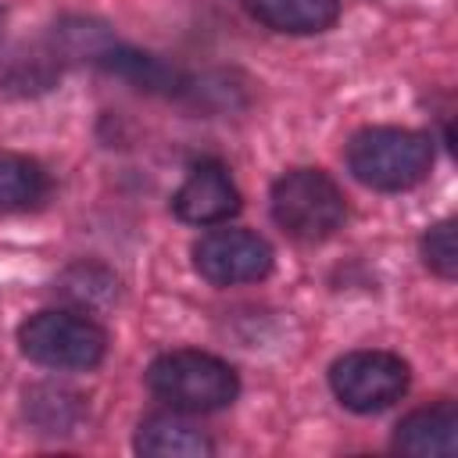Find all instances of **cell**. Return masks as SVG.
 Segmentation results:
<instances>
[{
  "instance_id": "obj_14",
  "label": "cell",
  "mask_w": 458,
  "mask_h": 458,
  "mask_svg": "<svg viewBox=\"0 0 458 458\" xmlns=\"http://www.w3.org/2000/svg\"><path fill=\"white\" fill-rule=\"evenodd\" d=\"M100 64H104L107 72H114V75L136 82V86H147V89H175V82H179L175 68H168L165 61H157V57H150V54L122 50V47H111V50L100 57Z\"/></svg>"
},
{
  "instance_id": "obj_8",
  "label": "cell",
  "mask_w": 458,
  "mask_h": 458,
  "mask_svg": "<svg viewBox=\"0 0 458 458\" xmlns=\"http://www.w3.org/2000/svg\"><path fill=\"white\" fill-rule=\"evenodd\" d=\"M394 447L415 458H451L458 451V411L454 404L440 401L419 408L397 422Z\"/></svg>"
},
{
  "instance_id": "obj_9",
  "label": "cell",
  "mask_w": 458,
  "mask_h": 458,
  "mask_svg": "<svg viewBox=\"0 0 458 458\" xmlns=\"http://www.w3.org/2000/svg\"><path fill=\"white\" fill-rule=\"evenodd\" d=\"M136 451L140 454H150V458H208L215 447H211V440L190 419H182L172 408V411L147 415L140 422V429H136Z\"/></svg>"
},
{
  "instance_id": "obj_12",
  "label": "cell",
  "mask_w": 458,
  "mask_h": 458,
  "mask_svg": "<svg viewBox=\"0 0 458 458\" xmlns=\"http://www.w3.org/2000/svg\"><path fill=\"white\" fill-rule=\"evenodd\" d=\"M25 415L43 433H72L82 419V397L64 386H32L25 390Z\"/></svg>"
},
{
  "instance_id": "obj_13",
  "label": "cell",
  "mask_w": 458,
  "mask_h": 458,
  "mask_svg": "<svg viewBox=\"0 0 458 458\" xmlns=\"http://www.w3.org/2000/svg\"><path fill=\"white\" fill-rule=\"evenodd\" d=\"M47 193V175L36 161L0 150V211H21Z\"/></svg>"
},
{
  "instance_id": "obj_15",
  "label": "cell",
  "mask_w": 458,
  "mask_h": 458,
  "mask_svg": "<svg viewBox=\"0 0 458 458\" xmlns=\"http://www.w3.org/2000/svg\"><path fill=\"white\" fill-rule=\"evenodd\" d=\"M422 258L426 265L444 276V279H454L458 272V243H454V222H437L426 236H422Z\"/></svg>"
},
{
  "instance_id": "obj_16",
  "label": "cell",
  "mask_w": 458,
  "mask_h": 458,
  "mask_svg": "<svg viewBox=\"0 0 458 458\" xmlns=\"http://www.w3.org/2000/svg\"><path fill=\"white\" fill-rule=\"evenodd\" d=\"M4 21H7V14H4V7H0V36H4Z\"/></svg>"
},
{
  "instance_id": "obj_4",
  "label": "cell",
  "mask_w": 458,
  "mask_h": 458,
  "mask_svg": "<svg viewBox=\"0 0 458 458\" xmlns=\"http://www.w3.org/2000/svg\"><path fill=\"white\" fill-rule=\"evenodd\" d=\"M21 354L47 369H93L107 351V333L79 311H39L18 329Z\"/></svg>"
},
{
  "instance_id": "obj_7",
  "label": "cell",
  "mask_w": 458,
  "mask_h": 458,
  "mask_svg": "<svg viewBox=\"0 0 458 458\" xmlns=\"http://www.w3.org/2000/svg\"><path fill=\"white\" fill-rule=\"evenodd\" d=\"M172 208L182 222H193V225H211V222H225L229 215L240 211V190L233 186L229 172L215 161H204L197 165L186 182L175 190L172 197Z\"/></svg>"
},
{
  "instance_id": "obj_1",
  "label": "cell",
  "mask_w": 458,
  "mask_h": 458,
  "mask_svg": "<svg viewBox=\"0 0 458 458\" xmlns=\"http://www.w3.org/2000/svg\"><path fill=\"white\" fill-rule=\"evenodd\" d=\"M347 165L358 182L372 190H411L433 168V143L415 129L376 125L361 129L347 147Z\"/></svg>"
},
{
  "instance_id": "obj_10",
  "label": "cell",
  "mask_w": 458,
  "mask_h": 458,
  "mask_svg": "<svg viewBox=\"0 0 458 458\" xmlns=\"http://www.w3.org/2000/svg\"><path fill=\"white\" fill-rule=\"evenodd\" d=\"M243 7L254 21L290 36L326 32L340 18L336 0H243Z\"/></svg>"
},
{
  "instance_id": "obj_2",
  "label": "cell",
  "mask_w": 458,
  "mask_h": 458,
  "mask_svg": "<svg viewBox=\"0 0 458 458\" xmlns=\"http://www.w3.org/2000/svg\"><path fill=\"white\" fill-rule=\"evenodd\" d=\"M147 386L175 411H190V415L218 411L233 404L240 394V379L233 365L204 351H168L154 358L147 369Z\"/></svg>"
},
{
  "instance_id": "obj_11",
  "label": "cell",
  "mask_w": 458,
  "mask_h": 458,
  "mask_svg": "<svg viewBox=\"0 0 458 458\" xmlns=\"http://www.w3.org/2000/svg\"><path fill=\"white\" fill-rule=\"evenodd\" d=\"M57 72H61L57 47H29V50H18L4 61L0 86L11 93H39V89L54 86Z\"/></svg>"
},
{
  "instance_id": "obj_3",
  "label": "cell",
  "mask_w": 458,
  "mask_h": 458,
  "mask_svg": "<svg viewBox=\"0 0 458 458\" xmlns=\"http://www.w3.org/2000/svg\"><path fill=\"white\" fill-rule=\"evenodd\" d=\"M344 193L318 168H293L272 186V218L293 240L315 243L340 229L344 222Z\"/></svg>"
},
{
  "instance_id": "obj_6",
  "label": "cell",
  "mask_w": 458,
  "mask_h": 458,
  "mask_svg": "<svg viewBox=\"0 0 458 458\" xmlns=\"http://www.w3.org/2000/svg\"><path fill=\"white\" fill-rule=\"evenodd\" d=\"M193 265L215 286L258 283L272 272V247L247 229H211L193 243Z\"/></svg>"
},
{
  "instance_id": "obj_5",
  "label": "cell",
  "mask_w": 458,
  "mask_h": 458,
  "mask_svg": "<svg viewBox=\"0 0 458 458\" xmlns=\"http://www.w3.org/2000/svg\"><path fill=\"white\" fill-rule=\"evenodd\" d=\"M329 386L351 411H383L408 390V365L390 351H351L333 361Z\"/></svg>"
}]
</instances>
